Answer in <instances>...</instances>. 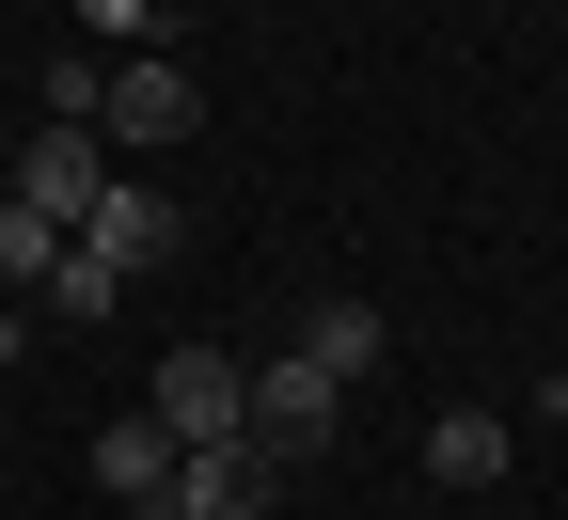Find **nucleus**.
<instances>
[{"mask_svg":"<svg viewBox=\"0 0 568 520\" xmlns=\"http://www.w3.org/2000/svg\"><path fill=\"white\" fill-rule=\"evenodd\" d=\"M332 410H347V395L316 379V363H301V347H284V363H268V379H253V441H268V458H316V441H332Z\"/></svg>","mask_w":568,"mask_h":520,"instance_id":"obj_4","label":"nucleus"},{"mask_svg":"<svg viewBox=\"0 0 568 520\" xmlns=\"http://www.w3.org/2000/svg\"><path fill=\"white\" fill-rule=\"evenodd\" d=\"M80 32H95V48H126V63H142V48H159V0H80Z\"/></svg>","mask_w":568,"mask_h":520,"instance_id":"obj_13","label":"nucleus"},{"mask_svg":"<svg viewBox=\"0 0 568 520\" xmlns=\"http://www.w3.org/2000/svg\"><path fill=\"white\" fill-rule=\"evenodd\" d=\"M174 458H190V441L159 410H111L95 426V489H126V504H174Z\"/></svg>","mask_w":568,"mask_h":520,"instance_id":"obj_6","label":"nucleus"},{"mask_svg":"<svg viewBox=\"0 0 568 520\" xmlns=\"http://www.w3.org/2000/svg\"><path fill=\"white\" fill-rule=\"evenodd\" d=\"M159 426L174 441H237L253 426V379H237L222 347H159Z\"/></svg>","mask_w":568,"mask_h":520,"instance_id":"obj_1","label":"nucleus"},{"mask_svg":"<svg viewBox=\"0 0 568 520\" xmlns=\"http://www.w3.org/2000/svg\"><path fill=\"white\" fill-rule=\"evenodd\" d=\"M426 473H443V489H489V473H506V410H443V426H426Z\"/></svg>","mask_w":568,"mask_h":520,"instance_id":"obj_9","label":"nucleus"},{"mask_svg":"<svg viewBox=\"0 0 568 520\" xmlns=\"http://www.w3.org/2000/svg\"><path fill=\"white\" fill-rule=\"evenodd\" d=\"M111 300H126V268H95V253H80V237H63V268H48V316H80V332H95V316H111Z\"/></svg>","mask_w":568,"mask_h":520,"instance_id":"obj_11","label":"nucleus"},{"mask_svg":"<svg viewBox=\"0 0 568 520\" xmlns=\"http://www.w3.org/2000/svg\"><path fill=\"white\" fill-rule=\"evenodd\" d=\"M48 111H63V126H111V63L63 48V63H48Z\"/></svg>","mask_w":568,"mask_h":520,"instance_id":"obj_12","label":"nucleus"},{"mask_svg":"<svg viewBox=\"0 0 568 520\" xmlns=\"http://www.w3.org/2000/svg\"><path fill=\"white\" fill-rule=\"evenodd\" d=\"M63 268V221L48 205H17V190H0V284H17V300H32V284Z\"/></svg>","mask_w":568,"mask_h":520,"instance_id":"obj_10","label":"nucleus"},{"mask_svg":"<svg viewBox=\"0 0 568 520\" xmlns=\"http://www.w3.org/2000/svg\"><path fill=\"white\" fill-rule=\"evenodd\" d=\"M80 253H95V268H159V253H174V190H126V174H111L95 221H80Z\"/></svg>","mask_w":568,"mask_h":520,"instance_id":"obj_7","label":"nucleus"},{"mask_svg":"<svg viewBox=\"0 0 568 520\" xmlns=\"http://www.w3.org/2000/svg\"><path fill=\"white\" fill-rule=\"evenodd\" d=\"M190 126H205V95H190V63H174V48L111 63V142H190Z\"/></svg>","mask_w":568,"mask_h":520,"instance_id":"obj_3","label":"nucleus"},{"mask_svg":"<svg viewBox=\"0 0 568 520\" xmlns=\"http://www.w3.org/2000/svg\"><path fill=\"white\" fill-rule=\"evenodd\" d=\"M379 347H395L379 300H316V316H301V363H316L332 395H364V379H379Z\"/></svg>","mask_w":568,"mask_h":520,"instance_id":"obj_8","label":"nucleus"},{"mask_svg":"<svg viewBox=\"0 0 568 520\" xmlns=\"http://www.w3.org/2000/svg\"><path fill=\"white\" fill-rule=\"evenodd\" d=\"M159 520H190V504H159Z\"/></svg>","mask_w":568,"mask_h":520,"instance_id":"obj_14","label":"nucleus"},{"mask_svg":"<svg viewBox=\"0 0 568 520\" xmlns=\"http://www.w3.org/2000/svg\"><path fill=\"white\" fill-rule=\"evenodd\" d=\"M95 190H111V159H95V126H48L32 159H17V205H48L63 237H80V221H95Z\"/></svg>","mask_w":568,"mask_h":520,"instance_id":"obj_5","label":"nucleus"},{"mask_svg":"<svg viewBox=\"0 0 568 520\" xmlns=\"http://www.w3.org/2000/svg\"><path fill=\"white\" fill-rule=\"evenodd\" d=\"M268 489H284V458H268L253 426H237V441H190V458H174V504H190V520H253Z\"/></svg>","mask_w":568,"mask_h":520,"instance_id":"obj_2","label":"nucleus"}]
</instances>
